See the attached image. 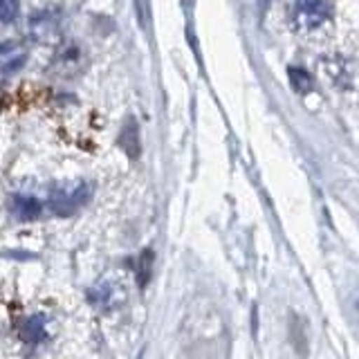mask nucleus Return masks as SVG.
Segmentation results:
<instances>
[{"mask_svg":"<svg viewBox=\"0 0 359 359\" xmlns=\"http://www.w3.org/2000/svg\"><path fill=\"white\" fill-rule=\"evenodd\" d=\"M330 18V0H294V20L312 29Z\"/></svg>","mask_w":359,"mask_h":359,"instance_id":"f257e3e1","label":"nucleus"},{"mask_svg":"<svg viewBox=\"0 0 359 359\" xmlns=\"http://www.w3.org/2000/svg\"><path fill=\"white\" fill-rule=\"evenodd\" d=\"M90 301L95 303L97 308L101 310H115L119 308L123 301H126V292H123V287L117 283V280H99V283L93 287V292H90Z\"/></svg>","mask_w":359,"mask_h":359,"instance_id":"f03ea898","label":"nucleus"},{"mask_svg":"<svg viewBox=\"0 0 359 359\" xmlns=\"http://www.w3.org/2000/svg\"><path fill=\"white\" fill-rule=\"evenodd\" d=\"M11 211H14V216L18 220H34L41 216L43 207L39 200H34L29 196H16L14 202H11Z\"/></svg>","mask_w":359,"mask_h":359,"instance_id":"7ed1b4c3","label":"nucleus"},{"mask_svg":"<svg viewBox=\"0 0 359 359\" xmlns=\"http://www.w3.org/2000/svg\"><path fill=\"white\" fill-rule=\"evenodd\" d=\"M290 341L292 346H294L297 355L306 357L308 355V334H306V321H303L301 317H297V314H292L290 317Z\"/></svg>","mask_w":359,"mask_h":359,"instance_id":"20e7f679","label":"nucleus"},{"mask_svg":"<svg viewBox=\"0 0 359 359\" xmlns=\"http://www.w3.org/2000/svg\"><path fill=\"white\" fill-rule=\"evenodd\" d=\"M344 306L348 317L353 319V323L359 328V283H351L344 292Z\"/></svg>","mask_w":359,"mask_h":359,"instance_id":"39448f33","label":"nucleus"},{"mask_svg":"<svg viewBox=\"0 0 359 359\" xmlns=\"http://www.w3.org/2000/svg\"><path fill=\"white\" fill-rule=\"evenodd\" d=\"M121 146L126 149V153L130 157L140 155V137H137V126H135V121H128L126 128H123V133H121Z\"/></svg>","mask_w":359,"mask_h":359,"instance_id":"423d86ee","label":"nucleus"},{"mask_svg":"<svg viewBox=\"0 0 359 359\" xmlns=\"http://www.w3.org/2000/svg\"><path fill=\"white\" fill-rule=\"evenodd\" d=\"M151 267H153V252L151 250H144L137 258V263H135V276H137L140 285L144 287L149 283L151 278Z\"/></svg>","mask_w":359,"mask_h":359,"instance_id":"0eeeda50","label":"nucleus"},{"mask_svg":"<svg viewBox=\"0 0 359 359\" xmlns=\"http://www.w3.org/2000/svg\"><path fill=\"white\" fill-rule=\"evenodd\" d=\"M43 323H45V319H41L39 314H36V317L27 319V321H25V328H22V339H25V341H32V344L41 341V339H43V334H45Z\"/></svg>","mask_w":359,"mask_h":359,"instance_id":"6e6552de","label":"nucleus"},{"mask_svg":"<svg viewBox=\"0 0 359 359\" xmlns=\"http://www.w3.org/2000/svg\"><path fill=\"white\" fill-rule=\"evenodd\" d=\"M290 83L292 88L297 90V93H310L312 90V76L306 72V70H299V67H290Z\"/></svg>","mask_w":359,"mask_h":359,"instance_id":"1a4fd4ad","label":"nucleus"},{"mask_svg":"<svg viewBox=\"0 0 359 359\" xmlns=\"http://www.w3.org/2000/svg\"><path fill=\"white\" fill-rule=\"evenodd\" d=\"M18 16V0H0V20L11 22Z\"/></svg>","mask_w":359,"mask_h":359,"instance_id":"9d476101","label":"nucleus"}]
</instances>
